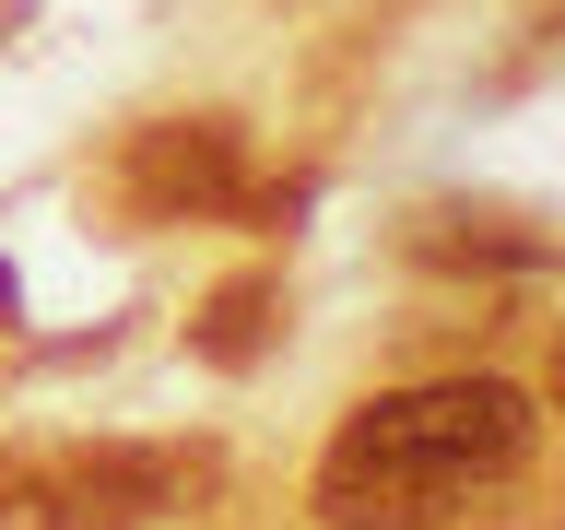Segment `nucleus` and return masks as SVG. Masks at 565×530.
I'll return each mask as SVG.
<instances>
[{
  "mask_svg": "<svg viewBox=\"0 0 565 530\" xmlns=\"http://www.w3.org/2000/svg\"><path fill=\"white\" fill-rule=\"evenodd\" d=\"M530 448H542V413L530 389L507 378H413L353 401L342 436L318 448V530H448L471 495L519 484Z\"/></svg>",
  "mask_w": 565,
  "mask_h": 530,
  "instance_id": "obj_1",
  "label": "nucleus"
},
{
  "mask_svg": "<svg viewBox=\"0 0 565 530\" xmlns=\"http://www.w3.org/2000/svg\"><path fill=\"white\" fill-rule=\"evenodd\" d=\"M212 495V436H0V530H166Z\"/></svg>",
  "mask_w": 565,
  "mask_h": 530,
  "instance_id": "obj_2",
  "label": "nucleus"
},
{
  "mask_svg": "<svg viewBox=\"0 0 565 530\" xmlns=\"http://www.w3.org/2000/svg\"><path fill=\"white\" fill-rule=\"evenodd\" d=\"M106 201L130 224H212V212H247V130L236 118H141L106 166Z\"/></svg>",
  "mask_w": 565,
  "mask_h": 530,
  "instance_id": "obj_3",
  "label": "nucleus"
},
{
  "mask_svg": "<svg viewBox=\"0 0 565 530\" xmlns=\"http://www.w3.org/2000/svg\"><path fill=\"white\" fill-rule=\"evenodd\" d=\"M271 330H282V283H271V272H236V283H212V295H201L189 353H201V365H259Z\"/></svg>",
  "mask_w": 565,
  "mask_h": 530,
  "instance_id": "obj_4",
  "label": "nucleus"
},
{
  "mask_svg": "<svg viewBox=\"0 0 565 530\" xmlns=\"http://www.w3.org/2000/svg\"><path fill=\"white\" fill-rule=\"evenodd\" d=\"M507 212H459V201H436V212H413V259H494V272H530L554 236H494Z\"/></svg>",
  "mask_w": 565,
  "mask_h": 530,
  "instance_id": "obj_5",
  "label": "nucleus"
},
{
  "mask_svg": "<svg viewBox=\"0 0 565 530\" xmlns=\"http://www.w3.org/2000/svg\"><path fill=\"white\" fill-rule=\"evenodd\" d=\"M0 318H12V272H0Z\"/></svg>",
  "mask_w": 565,
  "mask_h": 530,
  "instance_id": "obj_6",
  "label": "nucleus"
},
{
  "mask_svg": "<svg viewBox=\"0 0 565 530\" xmlns=\"http://www.w3.org/2000/svg\"><path fill=\"white\" fill-rule=\"evenodd\" d=\"M554 401H565V365H554Z\"/></svg>",
  "mask_w": 565,
  "mask_h": 530,
  "instance_id": "obj_7",
  "label": "nucleus"
}]
</instances>
